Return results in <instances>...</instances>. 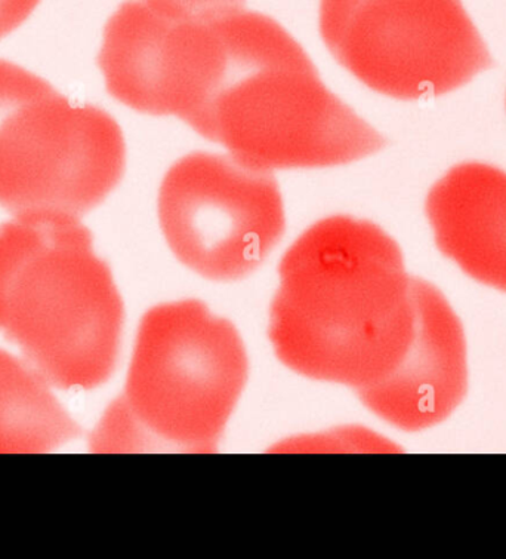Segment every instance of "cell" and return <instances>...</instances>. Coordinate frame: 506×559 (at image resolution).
Returning a JSON list of instances; mask_svg holds the SVG:
<instances>
[{"instance_id": "6da1fadb", "label": "cell", "mask_w": 506, "mask_h": 559, "mask_svg": "<svg viewBox=\"0 0 506 559\" xmlns=\"http://www.w3.org/2000/svg\"><path fill=\"white\" fill-rule=\"evenodd\" d=\"M269 309L277 358L298 374L356 392L391 374L414 333L400 246L368 219L315 223L281 259Z\"/></svg>"}, {"instance_id": "7a4b0ae2", "label": "cell", "mask_w": 506, "mask_h": 559, "mask_svg": "<svg viewBox=\"0 0 506 559\" xmlns=\"http://www.w3.org/2000/svg\"><path fill=\"white\" fill-rule=\"evenodd\" d=\"M226 61L189 121L244 167L326 168L383 151L388 140L323 82L309 53L272 16L217 19Z\"/></svg>"}, {"instance_id": "3957f363", "label": "cell", "mask_w": 506, "mask_h": 559, "mask_svg": "<svg viewBox=\"0 0 506 559\" xmlns=\"http://www.w3.org/2000/svg\"><path fill=\"white\" fill-rule=\"evenodd\" d=\"M124 306L79 218L0 225V331L52 388L93 391L118 364Z\"/></svg>"}, {"instance_id": "277c9868", "label": "cell", "mask_w": 506, "mask_h": 559, "mask_svg": "<svg viewBox=\"0 0 506 559\" xmlns=\"http://www.w3.org/2000/svg\"><path fill=\"white\" fill-rule=\"evenodd\" d=\"M246 349L198 300L141 319L123 393L91 435L95 453H213L248 382Z\"/></svg>"}, {"instance_id": "5b68a950", "label": "cell", "mask_w": 506, "mask_h": 559, "mask_svg": "<svg viewBox=\"0 0 506 559\" xmlns=\"http://www.w3.org/2000/svg\"><path fill=\"white\" fill-rule=\"evenodd\" d=\"M126 144L113 116L0 60V206L81 218L118 188Z\"/></svg>"}, {"instance_id": "8992f818", "label": "cell", "mask_w": 506, "mask_h": 559, "mask_svg": "<svg viewBox=\"0 0 506 559\" xmlns=\"http://www.w3.org/2000/svg\"><path fill=\"white\" fill-rule=\"evenodd\" d=\"M318 26L352 76L406 102L454 93L495 68L462 0H321Z\"/></svg>"}, {"instance_id": "52a82bcc", "label": "cell", "mask_w": 506, "mask_h": 559, "mask_svg": "<svg viewBox=\"0 0 506 559\" xmlns=\"http://www.w3.org/2000/svg\"><path fill=\"white\" fill-rule=\"evenodd\" d=\"M157 209L177 259L221 283L255 272L285 234L284 199L273 173L244 167L231 155L182 157L161 181Z\"/></svg>"}, {"instance_id": "ba28073f", "label": "cell", "mask_w": 506, "mask_h": 559, "mask_svg": "<svg viewBox=\"0 0 506 559\" xmlns=\"http://www.w3.org/2000/svg\"><path fill=\"white\" fill-rule=\"evenodd\" d=\"M226 61L217 19L176 20L128 0L104 28L98 66L111 97L141 114L189 122Z\"/></svg>"}, {"instance_id": "9c48e42d", "label": "cell", "mask_w": 506, "mask_h": 559, "mask_svg": "<svg viewBox=\"0 0 506 559\" xmlns=\"http://www.w3.org/2000/svg\"><path fill=\"white\" fill-rule=\"evenodd\" d=\"M414 333L396 370L357 392L394 428L419 432L447 420L466 400L468 350L460 319L445 294L413 276Z\"/></svg>"}, {"instance_id": "30bf717a", "label": "cell", "mask_w": 506, "mask_h": 559, "mask_svg": "<svg viewBox=\"0 0 506 559\" xmlns=\"http://www.w3.org/2000/svg\"><path fill=\"white\" fill-rule=\"evenodd\" d=\"M425 211L439 252L477 283L506 293V173L456 165L431 188Z\"/></svg>"}, {"instance_id": "8fae6325", "label": "cell", "mask_w": 506, "mask_h": 559, "mask_svg": "<svg viewBox=\"0 0 506 559\" xmlns=\"http://www.w3.org/2000/svg\"><path fill=\"white\" fill-rule=\"evenodd\" d=\"M81 432L40 372L0 349V453H49Z\"/></svg>"}, {"instance_id": "7c38bea8", "label": "cell", "mask_w": 506, "mask_h": 559, "mask_svg": "<svg viewBox=\"0 0 506 559\" xmlns=\"http://www.w3.org/2000/svg\"><path fill=\"white\" fill-rule=\"evenodd\" d=\"M148 7L159 14L176 20H209L221 19L224 15L244 10L246 0H144Z\"/></svg>"}, {"instance_id": "4fadbf2b", "label": "cell", "mask_w": 506, "mask_h": 559, "mask_svg": "<svg viewBox=\"0 0 506 559\" xmlns=\"http://www.w3.org/2000/svg\"><path fill=\"white\" fill-rule=\"evenodd\" d=\"M40 0H0V39L26 22Z\"/></svg>"}]
</instances>
